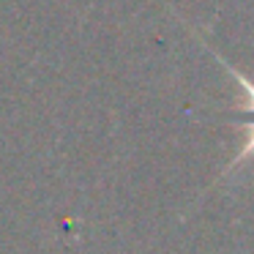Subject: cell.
Wrapping results in <instances>:
<instances>
[{"mask_svg": "<svg viewBox=\"0 0 254 254\" xmlns=\"http://www.w3.org/2000/svg\"><path fill=\"white\" fill-rule=\"evenodd\" d=\"M221 63H224V61H221ZM224 66H227V63H224ZM227 71L241 82L243 93H246V104H243V110H241L243 115H246V142H243L241 153L235 156V161L230 164V170H232V167H238L241 161H246V159H252V156H254V82H252V79H246L243 74H238L232 66H227Z\"/></svg>", "mask_w": 254, "mask_h": 254, "instance_id": "6da1fadb", "label": "cell"}]
</instances>
